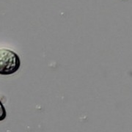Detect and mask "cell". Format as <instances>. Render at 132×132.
I'll return each instance as SVG.
<instances>
[{"label": "cell", "mask_w": 132, "mask_h": 132, "mask_svg": "<svg viewBox=\"0 0 132 132\" xmlns=\"http://www.w3.org/2000/svg\"><path fill=\"white\" fill-rule=\"evenodd\" d=\"M7 118V112L3 104L0 101V122L3 121Z\"/></svg>", "instance_id": "2"}, {"label": "cell", "mask_w": 132, "mask_h": 132, "mask_svg": "<svg viewBox=\"0 0 132 132\" xmlns=\"http://www.w3.org/2000/svg\"><path fill=\"white\" fill-rule=\"evenodd\" d=\"M21 66L19 56L13 51L0 48V75L8 76L19 71Z\"/></svg>", "instance_id": "1"}]
</instances>
